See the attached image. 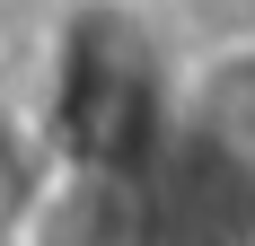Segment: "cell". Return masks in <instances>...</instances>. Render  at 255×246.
<instances>
[{
    "mask_svg": "<svg viewBox=\"0 0 255 246\" xmlns=\"http://www.w3.org/2000/svg\"><path fill=\"white\" fill-rule=\"evenodd\" d=\"M141 238H150V194L132 167L53 158L0 246H141Z\"/></svg>",
    "mask_w": 255,
    "mask_h": 246,
    "instance_id": "obj_1",
    "label": "cell"
},
{
    "mask_svg": "<svg viewBox=\"0 0 255 246\" xmlns=\"http://www.w3.org/2000/svg\"><path fill=\"white\" fill-rule=\"evenodd\" d=\"M176 123L194 141H211L220 158L255 167V44H229L203 71H185L176 79Z\"/></svg>",
    "mask_w": 255,
    "mask_h": 246,
    "instance_id": "obj_2",
    "label": "cell"
},
{
    "mask_svg": "<svg viewBox=\"0 0 255 246\" xmlns=\"http://www.w3.org/2000/svg\"><path fill=\"white\" fill-rule=\"evenodd\" d=\"M53 158H62V149H53V123H35L26 106H0V238H9V220L26 211V194L44 185Z\"/></svg>",
    "mask_w": 255,
    "mask_h": 246,
    "instance_id": "obj_3",
    "label": "cell"
}]
</instances>
